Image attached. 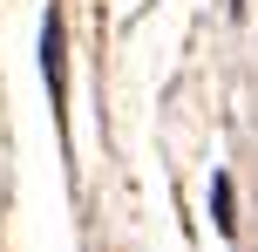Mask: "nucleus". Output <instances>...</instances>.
I'll use <instances>...</instances> for the list:
<instances>
[{
	"label": "nucleus",
	"mask_w": 258,
	"mask_h": 252,
	"mask_svg": "<svg viewBox=\"0 0 258 252\" xmlns=\"http://www.w3.org/2000/svg\"><path fill=\"white\" fill-rule=\"evenodd\" d=\"M211 205H218V225L231 232V184H224V177H218V184H211Z\"/></svg>",
	"instance_id": "nucleus-1"
}]
</instances>
